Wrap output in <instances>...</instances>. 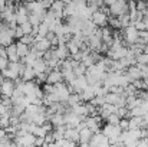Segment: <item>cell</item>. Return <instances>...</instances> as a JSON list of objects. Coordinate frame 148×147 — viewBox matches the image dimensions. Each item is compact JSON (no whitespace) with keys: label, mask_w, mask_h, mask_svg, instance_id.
<instances>
[{"label":"cell","mask_w":148,"mask_h":147,"mask_svg":"<svg viewBox=\"0 0 148 147\" xmlns=\"http://www.w3.org/2000/svg\"><path fill=\"white\" fill-rule=\"evenodd\" d=\"M53 94L58 97L59 102H66L68 98L71 95V91H69V87L66 85V82H58L53 85Z\"/></svg>","instance_id":"obj_1"},{"label":"cell","mask_w":148,"mask_h":147,"mask_svg":"<svg viewBox=\"0 0 148 147\" xmlns=\"http://www.w3.org/2000/svg\"><path fill=\"white\" fill-rule=\"evenodd\" d=\"M128 13V1L127 0H116L112 6H109V14L111 16H122Z\"/></svg>","instance_id":"obj_2"},{"label":"cell","mask_w":148,"mask_h":147,"mask_svg":"<svg viewBox=\"0 0 148 147\" xmlns=\"http://www.w3.org/2000/svg\"><path fill=\"white\" fill-rule=\"evenodd\" d=\"M63 117H65V126H66V128H78V126L85 120V117H79V115L73 114L71 110L66 111L63 114Z\"/></svg>","instance_id":"obj_3"},{"label":"cell","mask_w":148,"mask_h":147,"mask_svg":"<svg viewBox=\"0 0 148 147\" xmlns=\"http://www.w3.org/2000/svg\"><path fill=\"white\" fill-rule=\"evenodd\" d=\"M14 88H16V85H14L13 81L1 78V81H0V95L1 97L10 98L12 94H13V91H14Z\"/></svg>","instance_id":"obj_4"},{"label":"cell","mask_w":148,"mask_h":147,"mask_svg":"<svg viewBox=\"0 0 148 147\" xmlns=\"http://www.w3.org/2000/svg\"><path fill=\"white\" fill-rule=\"evenodd\" d=\"M35 140H36V137L32 133H25L22 136L14 137V141L22 147H35Z\"/></svg>","instance_id":"obj_5"},{"label":"cell","mask_w":148,"mask_h":147,"mask_svg":"<svg viewBox=\"0 0 148 147\" xmlns=\"http://www.w3.org/2000/svg\"><path fill=\"white\" fill-rule=\"evenodd\" d=\"M108 17H109L108 14L102 13L101 10H97V12L92 13L91 20H92V23H94L97 28H105V26H108Z\"/></svg>","instance_id":"obj_6"},{"label":"cell","mask_w":148,"mask_h":147,"mask_svg":"<svg viewBox=\"0 0 148 147\" xmlns=\"http://www.w3.org/2000/svg\"><path fill=\"white\" fill-rule=\"evenodd\" d=\"M32 68H33V71H35L36 78H38V77H40V75H43V74H48V72H49L48 63H46V61H45L43 58L36 59V61H35V63L32 65Z\"/></svg>","instance_id":"obj_7"},{"label":"cell","mask_w":148,"mask_h":147,"mask_svg":"<svg viewBox=\"0 0 148 147\" xmlns=\"http://www.w3.org/2000/svg\"><path fill=\"white\" fill-rule=\"evenodd\" d=\"M101 133L105 136V137H108V139H111V137H118L121 133H122V130L118 127V126H112V124H105L102 128H101Z\"/></svg>","instance_id":"obj_8"},{"label":"cell","mask_w":148,"mask_h":147,"mask_svg":"<svg viewBox=\"0 0 148 147\" xmlns=\"http://www.w3.org/2000/svg\"><path fill=\"white\" fill-rule=\"evenodd\" d=\"M108 146H109L108 137H105L102 133L94 134L91 141H89V147H108Z\"/></svg>","instance_id":"obj_9"},{"label":"cell","mask_w":148,"mask_h":147,"mask_svg":"<svg viewBox=\"0 0 148 147\" xmlns=\"http://www.w3.org/2000/svg\"><path fill=\"white\" fill-rule=\"evenodd\" d=\"M62 81H63V77H62V72L59 69H49L48 77H46V84L55 85V84L62 82Z\"/></svg>","instance_id":"obj_10"},{"label":"cell","mask_w":148,"mask_h":147,"mask_svg":"<svg viewBox=\"0 0 148 147\" xmlns=\"http://www.w3.org/2000/svg\"><path fill=\"white\" fill-rule=\"evenodd\" d=\"M32 48L35 49V50H38V52H40V53H45L46 50L52 49V45H50V42L46 38H42V39L35 41V43L32 45Z\"/></svg>","instance_id":"obj_11"},{"label":"cell","mask_w":148,"mask_h":147,"mask_svg":"<svg viewBox=\"0 0 148 147\" xmlns=\"http://www.w3.org/2000/svg\"><path fill=\"white\" fill-rule=\"evenodd\" d=\"M125 74L130 77L131 82H132V81H135V79H143V71L138 68V65H137V63H135V65H132V66H128V68H127V71H125Z\"/></svg>","instance_id":"obj_12"},{"label":"cell","mask_w":148,"mask_h":147,"mask_svg":"<svg viewBox=\"0 0 148 147\" xmlns=\"http://www.w3.org/2000/svg\"><path fill=\"white\" fill-rule=\"evenodd\" d=\"M6 55H7V61L9 62H19L20 58L17 55V49H16V43H12L9 46H6Z\"/></svg>","instance_id":"obj_13"},{"label":"cell","mask_w":148,"mask_h":147,"mask_svg":"<svg viewBox=\"0 0 148 147\" xmlns=\"http://www.w3.org/2000/svg\"><path fill=\"white\" fill-rule=\"evenodd\" d=\"M53 52H55V55H56V58H58L59 61H65V59H68V58L71 56V53H69V50L66 48V45L53 48Z\"/></svg>","instance_id":"obj_14"},{"label":"cell","mask_w":148,"mask_h":147,"mask_svg":"<svg viewBox=\"0 0 148 147\" xmlns=\"http://www.w3.org/2000/svg\"><path fill=\"white\" fill-rule=\"evenodd\" d=\"M48 120L50 121V124H52L53 127L65 126V117H63V114H60V112H55V114L49 115V118H48Z\"/></svg>","instance_id":"obj_15"},{"label":"cell","mask_w":148,"mask_h":147,"mask_svg":"<svg viewBox=\"0 0 148 147\" xmlns=\"http://www.w3.org/2000/svg\"><path fill=\"white\" fill-rule=\"evenodd\" d=\"M20 78H22L23 81H33V79L36 78L33 68H32V66H27V65H25L23 71L20 72Z\"/></svg>","instance_id":"obj_16"},{"label":"cell","mask_w":148,"mask_h":147,"mask_svg":"<svg viewBox=\"0 0 148 147\" xmlns=\"http://www.w3.org/2000/svg\"><path fill=\"white\" fill-rule=\"evenodd\" d=\"M69 110H71L73 114L79 115V117H88L85 102H79V104H76V105H73V107H69Z\"/></svg>","instance_id":"obj_17"},{"label":"cell","mask_w":148,"mask_h":147,"mask_svg":"<svg viewBox=\"0 0 148 147\" xmlns=\"http://www.w3.org/2000/svg\"><path fill=\"white\" fill-rule=\"evenodd\" d=\"M65 139H68V140H71V141L78 144V141H79V131L76 128H66L65 130Z\"/></svg>","instance_id":"obj_18"},{"label":"cell","mask_w":148,"mask_h":147,"mask_svg":"<svg viewBox=\"0 0 148 147\" xmlns=\"http://www.w3.org/2000/svg\"><path fill=\"white\" fill-rule=\"evenodd\" d=\"M130 121V130L132 128H144V121H143V117H131L128 118Z\"/></svg>","instance_id":"obj_19"},{"label":"cell","mask_w":148,"mask_h":147,"mask_svg":"<svg viewBox=\"0 0 148 147\" xmlns=\"http://www.w3.org/2000/svg\"><path fill=\"white\" fill-rule=\"evenodd\" d=\"M16 49H17V55H19V58L22 59V58H25V56L29 53L30 46H29V45H25V43H22L20 41H17V42H16Z\"/></svg>","instance_id":"obj_20"},{"label":"cell","mask_w":148,"mask_h":147,"mask_svg":"<svg viewBox=\"0 0 148 147\" xmlns=\"http://www.w3.org/2000/svg\"><path fill=\"white\" fill-rule=\"evenodd\" d=\"M0 74H1V77H3L4 79H10V81H16V79L19 78V74H17V72H14V71H12L10 68L3 69Z\"/></svg>","instance_id":"obj_21"},{"label":"cell","mask_w":148,"mask_h":147,"mask_svg":"<svg viewBox=\"0 0 148 147\" xmlns=\"http://www.w3.org/2000/svg\"><path fill=\"white\" fill-rule=\"evenodd\" d=\"M108 26H109L111 29H115V30H121V29H122L119 19L115 17V16H109V17H108Z\"/></svg>","instance_id":"obj_22"},{"label":"cell","mask_w":148,"mask_h":147,"mask_svg":"<svg viewBox=\"0 0 148 147\" xmlns=\"http://www.w3.org/2000/svg\"><path fill=\"white\" fill-rule=\"evenodd\" d=\"M79 102H84L82 98H81V94H71L69 98H68V101H66V105L68 107H73V105H76Z\"/></svg>","instance_id":"obj_23"},{"label":"cell","mask_w":148,"mask_h":147,"mask_svg":"<svg viewBox=\"0 0 148 147\" xmlns=\"http://www.w3.org/2000/svg\"><path fill=\"white\" fill-rule=\"evenodd\" d=\"M119 117H118V114L116 112H112V114H109L106 118H105V121L108 123V124H112V126H118V123H119Z\"/></svg>","instance_id":"obj_24"},{"label":"cell","mask_w":148,"mask_h":147,"mask_svg":"<svg viewBox=\"0 0 148 147\" xmlns=\"http://www.w3.org/2000/svg\"><path fill=\"white\" fill-rule=\"evenodd\" d=\"M55 143L59 147H78L76 143H73V141H71V140H68V139H62V140H58V141H55Z\"/></svg>","instance_id":"obj_25"},{"label":"cell","mask_w":148,"mask_h":147,"mask_svg":"<svg viewBox=\"0 0 148 147\" xmlns=\"http://www.w3.org/2000/svg\"><path fill=\"white\" fill-rule=\"evenodd\" d=\"M22 43H25V45H29V46H32L33 43H35V36L33 35H23L20 39H19Z\"/></svg>","instance_id":"obj_26"},{"label":"cell","mask_w":148,"mask_h":147,"mask_svg":"<svg viewBox=\"0 0 148 147\" xmlns=\"http://www.w3.org/2000/svg\"><path fill=\"white\" fill-rule=\"evenodd\" d=\"M85 72H86V66L85 65H82L81 62L73 68V74H75V77H81V75H85Z\"/></svg>","instance_id":"obj_27"},{"label":"cell","mask_w":148,"mask_h":147,"mask_svg":"<svg viewBox=\"0 0 148 147\" xmlns=\"http://www.w3.org/2000/svg\"><path fill=\"white\" fill-rule=\"evenodd\" d=\"M19 26L22 28V30H23L25 35H32V32H33V26L29 23V20L25 22V23H22V25H19Z\"/></svg>","instance_id":"obj_28"},{"label":"cell","mask_w":148,"mask_h":147,"mask_svg":"<svg viewBox=\"0 0 148 147\" xmlns=\"http://www.w3.org/2000/svg\"><path fill=\"white\" fill-rule=\"evenodd\" d=\"M10 126V114L0 117V128H7Z\"/></svg>","instance_id":"obj_29"},{"label":"cell","mask_w":148,"mask_h":147,"mask_svg":"<svg viewBox=\"0 0 148 147\" xmlns=\"http://www.w3.org/2000/svg\"><path fill=\"white\" fill-rule=\"evenodd\" d=\"M118 127H119L122 131L130 130V121H128V118H121L119 123H118Z\"/></svg>","instance_id":"obj_30"},{"label":"cell","mask_w":148,"mask_h":147,"mask_svg":"<svg viewBox=\"0 0 148 147\" xmlns=\"http://www.w3.org/2000/svg\"><path fill=\"white\" fill-rule=\"evenodd\" d=\"M135 9L138 10V12H145L147 10V3L144 1V0H140V1H135Z\"/></svg>","instance_id":"obj_31"},{"label":"cell","mask_w":148,"mask_h":147,"mask_svg":"<svg viewBox=\"0 0 148 147\" xmlns=\"http://www.w3.org/2000/svg\"><path fill=\"white\" fill-rule=\"evenodd\" d=\"M134 26H135V29H137L138 32H141V30H147V26H145V23H144L143 20H137V22H134Z\"/></svg>","instance_id":"obj_32"},{"label":"cell","mask_w":148,"mask_h":147,"mask_svg":"<svg viewBox=\"0 0 148 147\" xmlns=\"http://www.w3.org/2000/svg\"><path fill=\"white\" fill-rule=\"evenodd\" d=\"M6 114H10V108L7 105H4L3 102H0V117L6 115Z\"/></svg>","instance_id":"obj_33"},{"label":"cell","mask_w":148,"mask_h":147,"mask_svg":"<svg viewBox=\"0 0 148 147\" xmlns=\"http://www.w3.org/2000/svg\"><path fill=\"white\" fill-rule=\"evenodd\" d=\"M25 33H23V30H22V28L17 25L16 28H14V39H20L22 36H23Z\"/></svg>","instance_id":"obj_34"},{"label":"cell","mask_w":148,"mask_h":147,"mask_svg":"<svg viewBox=\"0 0 148 147\" xmlns=\"http://www.w3.org/2000/svg\"><path fill=\"white\" fill-rule=\"evenodd\" d=\"M7 65H9L7 58H0V72H1L3 69H6V68H7Z\"/></svg>","instance_id":"obj_35"},{"label":"cell","mask_w":148,"mask_h":147,"mask_svg":"<svg viewBox=\"0 0 148 147\" xmlns=\"http://www.w3.org/2000/svg\"><path fill=\"white\" fill-rule=\"evenodd\" d=\"M43 144H45V139H43V137H36L35 147H43Z\"/></svg>","instance_id":"obj_36"},{"label":"cell","mask_w":148,"mask_h":147,"mask_svg":"<svg viewBox=\"0 0 148 147\" xmlns=\"http://www.w3.org/2000/svg\"><path fill=\"white\" fill-rule=\"evenodd\" d=\"M6 147H20L16 141H10V140H7L6 141Z\"/></svg>","instance_id":"obj_37"},{"label":"cell","mask_w":148,"mask_h":147,"mask_svg":"<svg viewBox=\"0 0 148 147\" xmlns=\"http://www.w3.org/2000/svg\"><path fill=\"white\" fill-rule=\"evenodd\" d=\"M102 1H103V4H105V6H108V7H109V6H112L116 0H102Z\"/></svg>","instance_id":"obj_38"},{"label":"cell","mask_w":148,"mask_h":147,"mask_svg":"<svg viewBox=\"0 0 148 147\" xmlns=\"http://www.w3.org/2000/svg\"><path fill=\"white\" fill-rule=\"evenodd\" d=\"M143 84H144V90H145V91H148V77L143 78Z\"/></svg>","instance_id":"obj_39"},{"label":"cell","mask_w":148,"mask_h":147,"mask_svg":"<svg viewBox=\"0 0 148 147\" xmlns=\"http://www.w3.org/2000/svg\"><path fill=\"white\" fill-rule=\"evenodd\" d=\"M4 137H6V131H4V128H0V141H1Z\"/></svg>","instance_id":"obj_40"},{"label":"cell","mask_w":148,"mask_h":147,"mask_svg":"<svg viewBox=\"0 0 148 147\" xmlns=\"http://www.w3.org/2000/svg\"><path fill=\"white\" fill-rule=\"evenodd\" d=\"M143 121H144V126H145V127H148V112L144 115V117H143Z\"/></svg>","instance_id":"obj_41"},{"label":"cell","mask_w":148,"mask_h":147,"mask_svg":"<svg viewBox=\"0 0 148 147\" xmlns=\"http://www.w3.org/2000/svg\"><path fill=\"white\" fill-rule=\"evenodd\" d=\"M7 140H9V139H7V136H6V137L0 141V147H6V141H7Z\"/></svg>","instance_id":"obj_42"},{"label":"cell","mask_w":148,"mask_h":147,"mask_svg":"<svg viewBox=\"0 0 148 147\" xmlns=\"http://www.w3.org/2000/svg\"><path fill=\"white\" fill-rule=\"evenodd\" d=\"M143 52H144V53H148V43L144 45V50H143Z\"/></svg>","instance_id":"obj_43"},{"label":"cell","mask_w":148,"mask_h":147,"mask_svg":"<svg viewBox=\"0 0 148 147\" xmlns=\"http://www.w3.org/2000/svg\"><path fill=\"white\" fill-rule=\"evenodd\" d=\"M63 4H69V3H72V0H60Z\"/></svg>","instance_id":"obj_44"},{"label":"cell","mask_w":148,"mask_h":147,"mask_svg":"<svg viewBox=\"0 0 148 147\" xmlns=\"http://www.w3.org/2000/svg\"><path fill=\"white\" fill-rule=\"evenodd\" d=\"M46 1H48V3H50V4H52V3H53L55 0H46Z\"/></svg>","instance_id":"obj_45"},{"label":"cell","mask_w":148,"mask_h":147,"mask_svg":"<svg viewBox=\"0 0 148 147\" xmlns=\"http://www.w3.org/2000/svg\"><path fill=\"white\" fill-rule=\"evenodd\" d=\"M127 1H140V0H127Z\"/></svg>","instance_id":"obj_46"},{"label":"cell","mask_w":148,"mask_h":147,"mask_svg":"<svg viewBox=\"0 0 148 147\" xmlns=\"http://www.w3.org/2000/svg\"><path fill=\"white\" fill-rule=\"evenodd\" d=\"M27 1H39V0H27Z\"/></svg>","instance_id":"obj_47"},{"label":"cell","mask_w":148,"mask_h":147,"mask_svg":"<svg viewBox=\"0 0 148 147\" xmlns=\"http://www.w3.org/2000/svg\"><path fill=\"white\" fill-rule=\"evenodd\" d=\"M0 102H1V95H0Z\"/></svg>","instance_id":"obj_48"},{"label":"cell","mask_w":148,"mask_h":147,"mask_svg":"<svg viewBox=\"0 0 148 147\" xmlns=\"http://www.w3.org/2000/svg\"><path fill=\"white\" fill-rule=\"evenodd\" d=\"M144 1H145V3H148V0H144Z\"/></svg>","instance_id":"obj_49"},{"label":"cell","mask_w":148,"mask_h":147,"mask_svg":"<svg viewBox=\"0 0 148 147\" xmlns=\"http://www.w3.org/2000/svg\"><path fill=\"white\" fill-rule=\"evenodd\" d=\"M147 10H148V3H147Z\"/></svg>","instance_id":"obj_50"},{"label":"cell","mask_w":148,"mask_h":147,"mask_svg":"<svg viewBox=\"0 0 148 147\" xmlns=\"http://www.w3.org/2000/svg\"><path fill=\"white\" fill-rule=\"evenodd\" d=\"M84 1H86V0H84Z\"/></svg>","instance_id":"obj_51"},{"label":"cell","mask_w":148,"mask_h":147,"mask_svg":"<svg viewBox=\"0 0 148 147\" xmlns=\"http://www.w3.org/2000/svg\"><path fill=\"white\" fill-rule=\"evenodd\" d=\"M88 147H89V146H88Z\"/></svg>","instance_id":"obj_52"}]
</instances>
